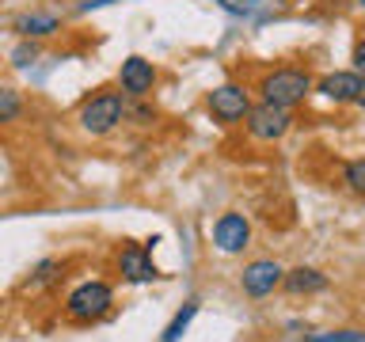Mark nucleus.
Instances as JSON below:
<instances>
[{
  "label": "nucleus",
  "mask_w": 365,
  "mask_h": 342,
  "mask_svg": "<svg viewBox=\"0 0 365 342\" xmlns=\"http://www.w3.org/2000/svg\"><path fill=\"white\" fill-rule=\"evenodd\" d=\"M194 316H198V304L187 301V304H182L179 312H175V319H171V323L164 327V335H160V342H179V338H182V331L190 327V319H194Z\"/></svg>",
  "instance_id": "13"
},
{
  "label": "nucleus",
  "mask_w": 365,
  "mask_h": 342,
  "mask_svg": "<svg viewBox=\"0 0 365 342\" xmlns=\"http://www.w3.org/2000/svg\"><path fill=\"white\" fill-rule=\"evenodd\" d=\"M122 114H125V103H122L118 91H103V95H91L84 107H80V125H84L88 133L103 137L122 122Z\"/></svg>",
  "instance_id": "3"
},
{
  "label": "nucleus",
  "mask_w": 365,
  "mask_h": 342,
  "mask_svg": "<svg viewBox=\"0 0 365 342\" xmlns=\"http://www.w3.org/2000/svg\"><path fill=\"white\" fill-rule=\"evenodd\" d=\"M244 118H247V133L259 137V141H278V137H285L293 125L289 107H274L267 99H262L259 107H247Z\"/></svg>",
  "instance_id": "4"
},
{
  "label": "nucleus",
  "mask_w": 365,
  "mask_h": 342,
  "mask_svg": "<svg viewBox=\"0 0 365 342\" xmlns=\"http://www.w3.org/2000/svg\"><path fill=\"white\" fill-rule=\"evenodd\" d=\"M361 68H365V42L358 38L354 42V73H361Z\"/></svg>",
  "instance_id": "19"
},
{
  "label": "nucleus",
  "mask_w": 365,
  "mask_h": 342,
  "mask_svg": "<svg viewBox=\"0 0 365 342\" xmlns=\"http://www.w3.org/2000/svg\"><path fill=\"white\" fill-rule=\"evenodd\" d=\"M19 110H23V103H19L16 91H11V88H0V122L19 118Z\"/></svg>",
  "instance_id": "14"
},
{
  "label": "nucleus",
  "mask_w": 365,
  "mask_h": 342,
  "mask_svg": "<svg viewBox=\"0 0 365 342\" xmlns=\"http://www.w3.org/2000/svg\"><path fill=\"white\" fill-rule=\"evenodd\" d=\"M282 274L285 270L274 259H255V262H247V266H244V278H240V281H244L247 296H267V293H274L282 285Z\"/></svg>",
  "instance_id": "6"
},
{
  "label": "nucleus",
  "mask_w": 365,
  "mask_h": 342,
  "mask_svg": "<svg viewBox=\"0 0 365 342\" xmlns=\"http://www.w3.org/2000/svg\"><path fill=\"white\" fill-rule=\"evenodd\" d=\"M346 187L354 194H365V160H350L346 164Z\"/></svg>",
  "instance_id": "16"
},
{
  "label": "nucleus",
  "mask_w": 365,
  "mask_h": 342,
  "mask_svg": "<svg viewBox=\"0 0 365 342\" xmlns=\"http://www.w3.org/2000/svg\"><path fill=\"white\" fill-rule=\"evenodd\" d=\"M308 342H365L361 331H327V335H308Z\"/></svg>",
  "instance_id": "17"
},
{
  "label": "nucleus",
  "mask_w": 365,
  "mask_h": 342,
  "mask_svg": "<svg viewBox=\"0 0 365 342\" xmlns=\"http://www.w3.org/2000/svg\"><path fill=\"white\" fill-rule=\"evenodd\" d=\"M319 91L331 99V103H361V91H365V80L361 73H331L319 80Z\"/></svg>",
  "instance_id": "10"
},
{
  "label": "nucleus",
  "mask_w": 365,
  "mask_h": 342,
  "mask_svg": "<svg viewBox=\"0 0 365 342\" xmlns=\"http://www.w3.org/2000/svg\"><path fill=\"white\" fill-rule=\"evenodd\" d=\"M110 304H114V293H110L107 281H84L68 293L65 316L73 319V323H96V319H103L110 312Z\"/></svg>",
  "instance_id": "1"
},
{
  "label": "nucleus",
  "mask_w": 365,
  "mask_h": 342,
  "mask_svg": "<svg viewBox=\"0 0 365 342\" xmlns=\"http://www.w3.org/2000/svg\"><path fill=\"white\" fill-rule=\"evenodd\" d=\"M118 270H122V278L133 281V285H145V281L160 278V270H156L153 255H148V247H137V244L118 251Z\"/></svg>",
  "instance_id": "8"
},
{
  "label": "nucleus",
  "mask_w": 365,
  "mask_h": 342,
  "mask_svg": "<svg viewBox=\"0 0 365 342\" xmlns=\"http://www.w3.org/2000/svg\"><path fill=\"white\" fill-rule=\"evenodd\" d=\"M282 285L289 293H324L327 289V274H319L312 266H297L289 274H282Z\"/></svg>",
  "instance_id": "11"
},
{
  "label": "nucleus",
  "mask_w": 365,
  "mask_h": 342,
  "mask_svg": "<svg viewBox=\"0 0 365 342\" xmlns=\"http://www.w3.org/2000/svg\"><path fill=\"white\" fill-rule=\"evenodd\" d=\"M16 31L23 34V38H46V34L61 31V19L50 16V11H31V16H19L16 19Z\"/></svg>",
  "instance_id": "12"
},
{
  "label": "nucleus",
  "mask_w": 365,
  "mask_h": 342,
  "mask_svg": "<svg viewBox=\"0 0 365 342\" xmlns=\"http://www.w3.org/2000/svg\"><path fill=\"white\" fill-rule=\"evenodd\" d=\"M118 84H122L125 95H148V91H153V84H156L153 61H145V57H137V53L125 57L122 68H118Z\"/></svg>",
  "instance_id": "9"
},
{
  "label": "nucleus",
  "mask_w": 365,
  "mask_h": 342,
  "mask_svg": "<svg viewBox=\"0 0 365 342\" xmlns=\"http://www.w3.org/2000/svg\"><path fill=\"white\" fill-rule=\"evenodd\" d=\"M205 107H210V114H213L221 125H236V122H244L251 99H247V91L240 88V84H221V88L210 91Z\"/></svg>",
  "instance_id": "5"
},
{
  "label": "nucleus",
  "mask_w": 365,
  "mask_h": 342,
  "mask_svg": "<svg viewBox=\"0 0 365 342\" xmlns=\"http://www.w3.org/2000/svg\"><path fill=\"white\" fill-rule=\"evenodd\" d=\"M228 16H251V11L259 8V0H217Z\"/></svg>",
  "instance_id": "18"
},
{
  "label": "nucleus",
  "mask_w": 365,
  "mask_h": 342,
  "mask_svg": "<svg viewBox=\"0 0 365 342\" xmlns=\"http://www.w3.org/2000/svg\"><path fill=\"white\" fill-rule=\"evenodd\" d=\"M262 99L274 103V107H297L308 91H312V76L304 68H274V73L262 76Z\"/></svg>",
  "instance_id": "2"
},
{
  "label": "nucleus",
  "mask_w": 365,
  "mask_h": 342,
  "mask_svg": "<svg viewBox=\"0 0 365 342\" xmlns=\"http://www.w3.org/2000/svg\"><path fill=\"white\" fill-rule=\"evenodd\" d=\"M247 239H251V224L240 213H225L221 221L213 224V244H217V251H225V255H240V251L247 247Z\"/></svg>",
  "instance_id": "7"
},
{
  "label": "nucleus",
  "mask_w": 365,
  "mask_h": 342,
  "mask_svg": "<svg viewBox=\"0 0 365 342\" xmlns=\"http://www.w3.org/2000/svg\"><path fill=\"white\" fill-rule=\"evenodd\" d=\"M31 61H38V46H34L31 38H23L16 50H11V65H16V68H27Z\"/></svg>",
  "instance_id": "15"
}]
</instances>
